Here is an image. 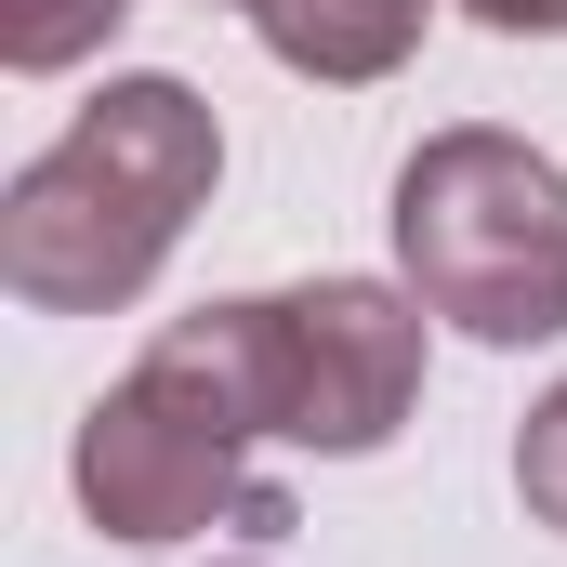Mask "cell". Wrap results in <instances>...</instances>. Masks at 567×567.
Masks as SVG:
<instances>
[{
	"label": "cell",
	"mask_w": 567,
	"mask_h": 567,
	"mask_svg": "<svg viewBox=\"0 0 567 567\" xmlns=\"http://www.w3.org/2000/svg\"><path fill=\"white\" fill-rule=\"evenodd\" d=\"M212 172H225V120L185 80H106L66 120V145H40L13 172V198H0V278H13V303H40V317L133 303L172 265L185 212L212 198Z\"/></svg>",
	"instance_id": "1"
},
{
	"label": "cell",
	"mask_w": 567,
	"mask_h": 567,
	"mask_svg": "<svg viewBox=\"0 0 567 567\" xmlns=\"http://www.w3.org/2000/svg\"><path fill=\"white\" fill-rule=\"evenodd\" d=\"M396 265L475 343H555L567 330V172L528 133H423L396 172Z\"/></svg>",
	"instance_id": "2"
},
{
	"label": "cell",
	"mask_w": 567,
	"mask_h": 567,
	"mask_svg": "<svg viewBox=\"0 0 567 567\" xmlns=\"http://www.w3.org/2000/svg\"><path fill=\"white\" fill-rule=\"evenodd\" d=\"M66 475H80V515L106 528V542H198V528H290V488L251 475V449L212 423L198 396H172L158 370L133 383H106L93 410H80V449H66Z\"/></svg>",
	"instance_id": "3"
},
{
	"label": "cell",
	"mask_w": 567,
	"mask_h": 567,
	"mask_svg": "<svg viewBox=\"0 0 567 567\" xmlns=\"http://www.w3.org/2000/svg\"><path fill=\"white\" fill-rule=\"evenodd\" d=\"M423 290L383 278H303L265 290V357H278V435L317 462H370L423 410Z\"/></svg>",
	"instance_id": "4"
},
{
	"label": "cell",
	"mask_w": 567,
	"mask_h": 567,
	"mask_svg": "<svg viewBox=\"0 0 567 567\" xmlns=\"http://www.w3.org/2000/svg\"><path fill=\"white\" fill-rule=\"evenodd\" d=\"M238 13H251V40L278 53L290 80L370 93V80H396V66L423 53V13H435V0H238Z\"/></svg>",
	"instance_id": "5"
},
{
	"label": "cell",
	"mask_w": 567,
	"mask_h": 567,
	"mask_svg": "<svg viewBox=\"0 0 567 567\" xmlns=\"http://www.w3.org/2000/svg\"><path fill=\"white\" fill-rule=\"evenodd\" d=\"M120 13H133V0H0V66H13V80H53V66H80V53H106Z\"/></svg>",
	"instance_id": "6"
},
{
	"label": "cell",
	"mask_w": 567,
	"mask_h": 567,
	"mask_svg": "<svg viewBox=\"0 0 567 567\" xmlns=\"http://www.w3.org/2000/svg\"><path fill=\"white\" fill-rule=\"evenodd\" d=\"M515 488H528V515L567 542V383L528 410V423H515Z\"/></svg>",
	"instance_id": "7"
},
{
	"label": "cell",
	"mask_w": 567,
	"mask_h": 567,
	"mask_svg": "<svg viewBox=\"0 0 567 567\" xmlns=\"http://www.w3.org/2000/svg\"><path fill=\"white\" fill-rule=\"evenodd\" d=\"M488 40H567V0H462Z\"/></svg>",
	"instance_id": "8"
}]
</instances>
